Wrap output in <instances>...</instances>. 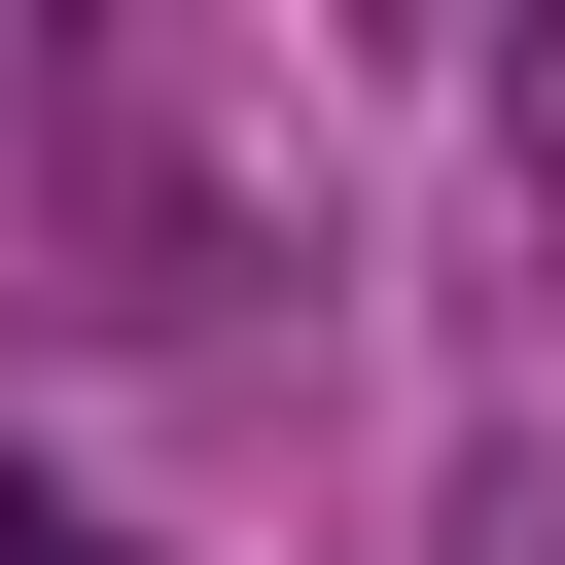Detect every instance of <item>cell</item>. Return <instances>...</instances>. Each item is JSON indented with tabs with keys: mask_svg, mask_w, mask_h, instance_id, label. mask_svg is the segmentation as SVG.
I'll return each mask as SVG.
<instances>
[{
	"mask_svg": "<svg viewBox=\"0 0 565 565\" xmlns=\"http://www.w3.org/2000/svg\"><path fill=\"white\" fill-rule=\"evenodd\" d=\"M494 177H530V212H565V35H530V71H494Z\"/></svg>",
	"mask_w": 565,
	"mask_h": 565,
	"instance_id": "7a4b0ae2",
	"label": "cell"
},
{
	"mask_svg": "<svg viewBox=\"0 0 565 565\" xmlns=\"http://www.w3.org/2000/svg\"><path fill=\"white\" fill-rule=\"evenodd\" d=\"M0 565H177V530H106V494H35V459H0Z\"/></svg>",
	"mask_w": 565,
	"mask_h": 565,
	"instance_id": "6da1fadb",
	"label": "cell"
}]
</instances>
